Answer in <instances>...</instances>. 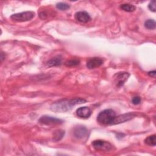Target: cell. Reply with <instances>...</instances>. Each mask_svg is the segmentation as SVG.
<instances>
[{"label":"cell","instance_id":"4fadbf2b","mask_svg":"<svg viewBox=\"0 0 156 156\" xmlns=\"http://www.w3.org/2000/svg\"><path fill=\"white\" fill-rule=\"evenodd\" d=\"M65 133V131L63 130H61V129H58V130H55L53 133L52 140L55 142L59 141L64 136Z\"/></svg>","mask_w":156,"mask_h":156},{"label":"cell","instance_id":"7c38bea8","mask_svg":"<svg viewBox=\"0 0 156 156\" xmlns=\"http://www.w3.org/2000/svg\"><path fill=\"white\" fill-rule=\"evenodd\" d=\"M47 65L49 67L57 66L62 64V57L60 55L55 56L47 62Z\"/></svg>","mask_w":156,"mask_h":156},{"label":"cell","instance_id":"5b68a950","mask_svg":"<svg viewBox=\"0 0 156 156\" xmlns=\"http://www.w3.org/2000/svg\"><path fill=\"white\" fill-rule=\"evenodd\" d=\"M93 147L97 151H108L112 149V145L104 140H94L91 143Z\"/></svg>","mask_w":156,"mask_h":156},{"label":"cell","instance_id":"5bb4252c","mask_svg":"<svg viewBox=\"0 0 156 156\" xmlns=\"http://www.w3.org/2000/svg\"><path fill=\"white\" fill-rule=\"evenodd\" d=\"M144 143L149 146H155L156 145V135H152L147 136L146 138H145Z\"/></svg>","mask_w":156,"mask_h":156},{"label":"cell","instance_id":"30bf717a","mask_svg":"<svg viewBox=\"0 0 156 156\" xmlns=\"http://www.w3.org/2000/svg\"><path fill=\"white\" fill-rule=\"evenodd\" d=\"M74 18L76 20L80 23H86L91 20V17L86 12H77L74 15Z\"/></svg>","mask_w":156,"mask_h":156},{"label":"cell","instance_id":"52a82bcc","mask_svg":"<svg viewBox=\"0 0 156 156\" xmlns=\"http://www.w3.org/2000/svg\"><path fill=\"white\" fill-rule=\"evenodd\" d=\"M135 116V115L132 113H127L119 115L118 116H116L112 125L118 124H119L121 122H124L126 121H129V120L132 119V118H133Z\"/></svg>","mask_w":156,"mask_h":156},{"label":"cell","instance_id":"44dd1931","mask_svg":"<svg viewBox=\"0 0 156 156\" xmlns=\"http://www.w3.org/2000/svg\"><path fill=\"white\" fill-rule=\"evenodd\" d=\"M147 74H148V75H149L150 77H152L155 78V75H156V71H155V70H154V71L148 72Z\"/></svg>","mask_w":156,"mask_h":156},{"label":"cell","instance_id":"6da1fadb","mask_svg":"<svg viewBox=\"0 0 156 156\" xmlns=\"http://www.w3.org/2000/svg\"><path fill=\"white\" fill-rule=\"evenodd\" d=\"M87 101L80 98H74L72 99H63L53 102L50 109L56 113H63L69 111L74 106L77 104L85 103Z\"/></svg>","mask_w":156,"mask_h":156},{"label":"cell","instance_id":"8992f818","mask_svg":"<svg viewBox=\"0 0 156 156\" xmlns=\"http://www.w3.org/2000/svg\"><path fill=\"white\" fill-rule=\"evenodd\" d=\"M130 76L129 73L127 72H119L116 73L113 76L114 83L116 84V87H120L122 86L126 80Z\"/></svg>","mask_w":156,"mask_h":156},{"label":"cell","instance_id":"8fae6325","mask_svg":"<svg viewBox=\"0 0 156 156\" xmlns=\"http://www.w3.org/2000/svg\"><path fill=\"white\" fill-rule=\"evenodd\" d=\"M76 114L79 118H88L91 114V110L87 107H82L77 109Z\"/></svg>","mask_w":156,"mask_h":156},{"label":"cell","instance_id":"2e32d148","mask_svg":"<svg viewBox=\"0 0 156 156\" xmlns=\"http://www.w3.org/2000/svg\"><path fill=\"white\" fill-rule=\"evenodd\" d=\"M144 26L147 29L154 30L155 29V26H156L155 21L152 19L147 20L144 22Z\"/></svg>","mask_w":156,"mask_h":156},{"label":"cell","instance_id":"e0dca14e","mask_svg":"<svg viewBox=\"0 0 156 156\" xmlns=\"http://www.w3.org/2000/svg\"><path fill=\"white\" fill-rule=\"evenodd\" d=\"M56 7L60 10H66L69 9L70 5L65 2H58L56 4Z\"/></svg>","mask_w":156,"mask_h":156},{"label":"cell","instance_id":"9c48e42d","mask_svg":"<svg viewBox=\"0 0 156 156\" xmlns=\"http://www.w3.org/2000/svg\"><path fill=\"white\" fill-rule=\"evenodd\" d=\"M103 60L100 57H93L87 62V67L88 69H94L103 64Z\"/></svg>","mask_w":156,"mask_h":156},{"label":"cell","instance_id":"9a60e30c","mask_svg":"<svg viewBox=\"0 0 156 156\" xmlns=\"http://www.w3.org/2000/svg\"><path fill=\"white\" fill-rule=\"evenodd\" d=\"M120 8L124 11L127 12H133L136 9V7L135 5L130 4H122L120 5Z\"/></svg>","mask_w":156,"mask_h":156},{"label":"cell","instance_id":"7a4b0ae2","mask_svg":"<svg viewBox=\"0 0 156 156\" xmlns=\"http://www.w3.org/2000/svg\"><path fill=\"white\" fill-rule=\"evenodd\" d=\"M116 117V113L112 109L101 111L97 117L98 122L102 125H112Z\"/></svg>","mask_w":156,"mask_h":156},{"label":"cell","instance_id":"d6986e66","mask_svg":"<svg viewBox=\"0 0 156 156\" xmlns=\"http://www.w3.org/2000/svg\"><path fill=\"white\" fill-rule=\"evenodd\" d=\"M148 8L150 10L152 11L153 12H155L156 11V7H155V1H152L148 5Z\"/></svg>","mask_w":156,"mask_h":156},{"label":"cell","instance_id":"ba28073f","mask_svg":"<svg viewBox=\"0 0 156 156\" xmlns=\"http://www.w3.org/2000/svg\"><path fill=\"white\" fill-rule=\"evenodd\" d=\"M74 136L78 139H82L86 137L88 135L87 128L82 126H79L74 128L73 130Z\"/></svg>","mask_w":156,"mask_h":156},{"label":"cell","instance_id":"ffe728a7","mask_svg":"<svg viewBox=\"0 0 156 156\" xmlns=\"http://www.w3.org/2000/svg\"><path fill=\"white\" fill-rule=\"evenodd\" d=\"M132 102L134 105H138L141 102V98L139 96H135L133 97L132 99Z\"/></svg>","mask_w":156,"mask_h":156},{"label":"cell","instance_id":"277c9868","mask_svg":"<svg viewBox=\"0 0 156 156\" xmlns=\"http://www.w3.org/2000/svg\"><path fill=\"white\" fill-rule=\"evenodd\" d=\"M38 122L44 125L54 126V125L62 124L63 122V121L53 116L44 115V116H42L38 119Z\"/></svg>","mask_w":156,"mask_h":156},{"label":"cell","instance_id":"3957f363","mask_svg":"<svg viewBox=\"0 0 156 156\" xmlns=\"http://www.w3.org/2000/svg\"><path fill=\"white\" fill-rule=\"evenodd\" d=\"M35 16V13L31 11L15 13L10 16L11 20L16 22H25L31 20Z\"/></svg>","mask_w":156,"mask_h":156},{"label":"cell","instance_id":"ac0fdd59","mask_svg":"<svg viewBox=\"0 0 156 156\" xmlns=\"http://www.w3.org/2000/svg\"><path fill=\"white\" fill-rule=\"evenodd\" d=\"M80 61L77 59H73L68 60L65 62V65L67 66H74L79 65Z\"/></svg>","mask_w":156,"mask_h":156}]
</instances>
